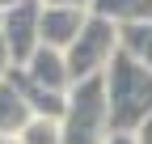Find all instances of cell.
<instances>
[{
    "mask_svg": "<svg viewBox=\"0 0 152 144\" xmlns=\"http://www.w3.org/2000/svg\"><path fill=\"white\" fill-rule=\"evenodd\" d=\"M9 68H13V60H9V51H4V43H0V81L9 76Z\"/></svg>",
    "mask_w": 152,
    "mask_h": 144,
    "instance_id": "cell-13",
    "label": "cell"
},
{
    "mask_svg": "<svg viewBox=\"0 0 152 144\" xmlns=\"http://www.w3.org/2000/svg\"><path fill=\"white\" fill-rule=\"evenodd\" d=\"M106 144H140V140H135V132H110Z\"/></svg>",
    "mask_w": 152,
    "mask_h": 144,
    "instance_id": "cell-11",
    "label": "cell"
},
{
    "mask_svg": "<svg viewBox=\"0 0 152 144\" xmlns=\"http://www.w3.org/2000/svg\"><path fill=\"white\" fill-rule=\"evenodd\" d=\"M30 119H34V110H30L26 93L17 89L13 76H4V81H0V140H17L26 132Z\"/></svg>",
    "mask_w": 152,
    "mask_h": 144,
    "instance_id": "cell-7",
    "label": "cell"
},
{
    "mask_svg": "<svg viewBox=\"0 0 152 144\" xmlns=\"http://www.w3.org/2000/svg\"><path fill=\"white\" fill-rule=\"evenodd\" d=\"M102 76H106V102H110V132H135L152 115V68L118 51Z\"/></svg>",
    "mask_w": 152,
    "mask_h": 144,
    "instance_id": "cell-1",
    "label": "cell"
},
{
    "mask_svg": "<svg viewBox=\"0 0 152 144\" xmlns=\"http://www.w3.org/2000/svg\"><path fill=\"white\" fill-rule=\"evenodd\" d=\"M0 144H9V140H0Z\"/></svg>",
    "mask_w": 152,
    "mask_h": 144,
    "instance_id": "cell-16",
    "label": "cell"
},
{
    "mask_svg": "<svg viewBox=\"0 0 152 144\" xmlns=\"http://www.w3.org/2000/svg\"><path fill=\"white\" fill-rule=\"evenodd\" d=\"M21 72H26V76H30L34 85L51 89V93H68V89H72L68 60H64V51H55V47H38L34 55L21 64Z\"/></svg>",
    "mask_w": 152,
    "mask_h": 144,
    "instance_id": "cell-6",
    "label": "cell"
},
{
    "mask_svg": "<svg viewBox=\"0 0 152 144\" xmlns=\"http://www.w3.org/2000/svg\"><path fill=\"white\" fill-rule=\"evenodd\" d=\"M17 144H64V123L34 115V119L26 123V132L17 136Z\"/></svg>",
    "mask_w": 152,
    "mask_h": 144,
    "instance_id": "cell-10",
    "label": "cell"
},
{
    "mask_svg": "<svg viewBox=\"0 0 152 144\" xmlns=\"http://www.w3.org/2000/svg\"><path fill=\"white\" fill-rule=\"evenodd\" d=\"M21 0H0V13H9V9H17Z\"/></svg>",
    "mask_w": 152,
    "mask_h": 144,
    "instance_id": "cell-15",
    "label": "cell"
},
{
    "mask_svg": "<svg viewBox=\"0 0 152 144\" xmlns=\"http://www.w3.org/2000/svg\"><path fill=\"white\" fill-rule=\"evenodd\" d=\"M38 4H89V0H38Z\"/></svg>",
    "mask_w": 152,
    "mask_h": 144,
    "instance_id": "cell-14",
    "label": "cell"
},
{
    "mask_svg": "<svg viewBox=\"0 0 152 144\" xmlns=\"http://www.w3.org/2000/svg\"><path fill=\"white\" fill-rule=\"evenodd\" d=\"M89 13L93 17H106L114 26H140L152 21V0H89Z\"/></svg>",
    "mask_w": 152,
    "mask_h": 144,
    "instance_id": "cell-8",
    "label": "cell"
},
{
    "mask_svg": "<svg viewBox=\"0 0 152 144\" xmlns=\"http://www.w3.org/2000/svg\"><path fill=\"white\" fill-rule=\"evenodd\" d=\"M135 140H140V144H152V115H148L140 127H135Z\"/></svg>",
    "mask_w": 152,
    "mask_h": 144,
    "instance_id": "cell-12",
    "label": "cell"
},
{
    "mask_svg": "<svg viewBox=\"0 0 152 144\" xmlns=\"http://www.w3.org/2000/svg\"><path fill=\"white\" fill-rule=\"evenodd\" d=\"M38 17H42V4L38 0H21L17 9H9L0 17V43H4L13 68H21L38 47H42V34H38Z\"/></svg>",
    "mask_w": 152,
    "mask_h": 144,
    "instance_id": "cell-4",
    "label": "cell"
},
{
    "mask_svg": "<svg viewBox=\"0 0 152 144\" xmlns=\"http://www.w3.org/2000/svg\"><path fill=\"white\" fill-rule=\"evenodd\" d=\"M89 21V4H42V17H38V34H42V47L68 51L76 43V34Z\"/></svg>",
    "mask_w": 152,
    "mask_h": 144,
    "instance_id": "cell-5",
    "label": "cell"
},
{
    "mask_svg": "<svg viewBox=\"0 0 152 144\" xmlns=\"http://www.w3.org/2000/svg\"><path fill=\"white\" fill-rule=\"evenodd\" d=\"M118 51H123L118 26H114V21H106V17H93V13H89L85 30L76 34V43L64 51L68 72H72V85H76V81H89V76H102Z\"/></svg>",
    "mask_w": 152,
    "mask_h": 144,
    "instance_id": "cell-3",
    "label": "cell"
},
{
    "mask_svg": "<svg viewBox=\"0 0 152 144\" xmlns=\"http://www.w3.org/2000/svg\"><path fill=\"white\" fill-rule=\"evenodd\" d=\"M110 136V102L106 76L76 81L68 89V115H64V144H106Z\"/></svg>",
    "mask_w": 152,
    "mask_h": 144,
    "instance_id": "cell-2",
    "label": "cell"
},
{
    "mask_svg": "<svg viewBox=\"0 0 152 144\" xmlns=\"http://www.w3.org/2000/svg\"><path fill=\"white\" fill-rule=\"evenodd\" d=\"M0 17H4V13H0Z\"/></svg>",
    "mask_w": 152,
    "mask_h": 144,
    "instance_id": "cell-17",
    "label": "cell"
},
{
    "mask_svg": "<svg viewBox=\"0 0 152 144\" xmlns=\"http://www.w3.org/2000/svg\"><path fill=\"white\" fill-rule=\"evenodd\" d=\"M123 38V51L131 60H140L144 68H152V21H140V26H123L118 30Z\"/></svg>",
    "mask_w": 152,
    "mask_h": 144,
    "instance_id": "cell-9",
    "label": "cell"
}]
</instances>
